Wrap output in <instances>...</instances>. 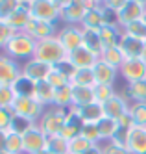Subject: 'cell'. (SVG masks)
Returning <instances> with one entry per match:
<instances>
[{"label": "cell", "instance_id": "cell-1", "mask_svg": "<svg viewBox=\"0 0 146 154\" xmlns=\"http://www.w3.org/2000/svg\"><path fill=\"white\" fill-rule=\"evenodd\" d=\"M35 47H37V41L33 39L30 34H26V32H15V35L9 39V43L6 45V48L2 52L7 54L9 58L24 63V61L33 58Z\"/></svg>", "mask_w": 146, "mask_h": 154}, {"label": "cell", "instance_id": "cell-2", "mask_svg": "<svg viewBox=\"0 0 146 154\" xmlns=\"http://www.w3.org/2000/svg\"><path fill=\"white\" fill-rule=\"evenodd\" d=\"M35 60H41L44 63L55 67L58 63H61L63 60H67V50L63 48L61 41L55 37H50V39H43V41H37V47H35V54H33Z\"/></svg>", "mask_w": 146, "mask_h": 154}, {"label": "cell", "instance_id": "cell-3", "mask_svg": "<svg viewBox=\"0 0 146 154\" xmlns=\"http://www.w3.org/2000/svg\"><path fill=\"white\" fill-rule=\"evenodd\" d=\"M67 115H69V109L48 106V108H44L41 119L37 121V126L44 132V136H46V137L59 136L61 130H63V126H65Z\"/></svg>", "mask_w": 146, "mask_h": 154}, {"label": "cell", "instance_id": "cell-4", "mask_svg": "<svg viewBox=\"0 0 146 154\" xmlns=\"http://www.w3.org/2000/svg\"><path fill=\"white\" fill-rule=\"evenodd\" d=\"M11 109H13V113L17 117L28 119V121L37 125V121L41 119V115L44 112V106H41L33 97H17Z\"/></svg>", "mask_w": 146, "mask_h": 154}, {"label": "cell", "instance_id": "cell-5", "mask_svg": "<svg viewBox=\"0 0 146 154\" xmlns=\"http://www.w3.org/2000/svg\"><path fill=\"white\" fill-rule=\"evenodd\" d=\"M30 13H31V19L43 20V23L58 24L61 20L59 8L55 6L52 0H33L30 4Z\"/></svg>", "mask_w": 146, "mask_h": 154}, {"label": "cell", "instance_id": "cell-6", "mask_svg": "<svg viewBox=\"0 0 146 154\" xmlns=\"http://www.w3.org/2000/svg\"><path fill=\"white\" fill-rule=\"evenodd\" d=\"M58 39L67 52H72L83 45V28L80 24H63L58 32Z\"/></svg>", "mask_w": 146, "mask_h": 154}, {"label": "cell", "instance_id": "cell-7", "mask_svg": "<svg viewBox=\"0 0 146 154\" xmlns=\"http://www.w3.org/2000/svg\"><path fill=\"white\" fill-rule=\"evenodd\" d=\"M22 74V63L0 52V85H13Z\"/></svg>", "mask_w": 146, "mask_h": 154}, {"label": "cell", "instance_id": "cell-8", "mask_svg": "<svg viewBox=\"0 0 146 154\" xmlns=\"http://www.w3.org/2000/svg\"><path fill=\"white\" fill-rule=\"evenodd\" d=\"M52 65L48 63H44L41 60H35V58H31L28 61L22 63V76H26V78H30L31 82H44L48 78V74L52 72Z\"/></svg>", "mask_w": 146, "mask_h": 154}, {"label": "cell", "instance_id": "cell-9", "mask_svg": "<svg viewBox=\"0 0 146 154\" xmlns=\"http://www.w3.org/2000/svg\"><path fill=\"white\" fill-rule=\"evenodd\" d=\"M118 74H120V78H124L126 84L144 80L146 78V63L141 58H137V60H126L124 63L120 65Z\"/></svg>", "mask_w": 146, "mask_h": 154}, {"label": "cell", "instance_id": "cell-10", "mask_svg": "<svg viewBox=\"0 0 146 154\" xmlns=\"http://www.w3.org/2000/svg\"><path fill=\"white\" fill-rule=\"evenodd\" d=\"M144 11H146V4H142L141 0H128L126 6L118 11V26L124 28L139 19H144Z\"/></svg>", "mask_w": 146, "mask_h": 154}, {"label": "cell", "instance_id": "cell-11", "mask_svg": "<svg viewBox=\"0 0 146 154\" xmlns=\"http://www.w3.org/2000/svg\"><path fill=\"white\" fill-rule=\"evenodd\" d=\"M22 143H24V154H37L46 149V136L37 125H33L26 134H22Z\"/></svg>", "mask_w": 146, "mask_h": 154}, {"label": "cell", "instance_id": "cell-12", "mask_svg": "<svg viewBox=\"0 0 146 154\" xmlns=\"http://www.w3.org/2000/svg\"><path fill=\"white\" fill-rule=\"evenodd\" d=\"M87 11L89 9L85 8L83 0H70L67 6H63L59 9V15H61V20L65 24H82Z\"/></svg>", "mask_w": 146, "mask_h": 154}, {"label": "cell", "instance_id": "cell-13", "mask_svg": "<svg viewBox=\"0 0 146 154\" xmlns=\"http://www.w3.org/2000/svg\"><path fill=\"white\" fill-rule=\"evenodd\" d=\"M124 145L130 154H146V128L133 126L128 130Z\"/></svg>", "mask_w": 146, "mask_h": 154}, {"label": "cell", "instance_id": "cell-14", "mask_svg": "<svg viewBox=\"0 0 146 154\" xmlns=\"http://www.w3.org/2000/svg\"><path fill=\"white\" fill-rule=\"evenodd\" d=\"M24 32H26V34H30L35 41H43V39H50V37L58 35L59 26L58 24H52V23H43V20L31 19Z\"/></svg>", "mask_w": 146, "mask_h": 154}, {"label": "cell", "instance_id": "cell-15", "mask_svg": "<svg viewBox=\"0 0 146 154\" xmlns=\"http://www.w3.org/2000/svg\"><path fill=\"white\" fill-rule=\"evenodd\" d=\"M67 60H69L76 69H93L94 63L100 60V56H96L94 52H91L89 48H85L82 45L80 48H76L72 52H67Z\"/></svg>", "mask_w": 146, "mask_h": 154}, {"label": "cell", "instance_id": "cell-16", "mask_svg": "<svg viewBox=\"0 0 146 154\" xmlns=\"http://www.w3.org/2000/svg\"><path fill=\"white\" fill-rule=\"evenodd\" d=\"M93 74H94V80L96 84H102V85H115L118 80V69L117 67H111L109 63H106L104 60H98L93 67Z\"/></svg>", "mask_w": 146, "mask_h": 154}, {"label": "cell", "instance_id": "cell-17", "mask_svg": "<svg viewBox=\"0 0 146 154\" xmlns=\"http://www.w3.org/2000/svg\"><path fill=\"white\" fill-rule=\"evenodd\" d=\"M118 48L120 52L124 54L126 60H137L142 56V50H144V41L133 37V35H128L122 32L120 35V41H118Z\"/></svg>", "mask_w": 146, "mask_h": 154}, {"label": "cell", "instance_id": "cell-18", "mask_svg": "<svg viewBox=\"0 0 146 154\" xmlns=\"http://www.w3.org/2000/svg\"><path fill=\"white\" fill-rule=\"evenodd\" d=\"M102 106H104V115H106V117L118 121L124 113H128V112H130V106H131V104H130L126 98L117 91V95H115V97H111L109 100H107V102H104Z\"/></svg>", "mask_w": 146, "mask_h": 154}, {"label": "cell", "instance_id": "cell-19", "mask_svg": "<svg viewBox=\"0 0 146 154\" xmlns=\"http://www.w3.org/2000/svg\"><path fill=\"white\" fill-rule=\"evenodd\" d=\"M118 93L124 97L130 104L146 102V78L144 80H139V82L126 84V87H124V89H120Z\"/></svg>", "mask_w": 146, "mask_h": 154}, {"label": "cell", "instance_id": "cell-20", "mask_svg": "<svg viewBox=\"0 0 146 154\" xmlns=\"http://www.w3.org/2000/svg\"><path fill=\"white\" fill-rule=\"evenodd\" d=\"M76 115L80 117L83 123H100L106 115H104V106L98 104V102H93V104H87L83 108H72Z\"/></svg>", "mask_w": 146, "mask_h": 154}, {"label": "cell", "instance_id": "cell-21", "mask_svg": "<svg viewBox=\"0 0 146 154\" xmlns=\"http://www.w3.org/2000/svg\"><path fill=\"white\" fill-rule=\"evenodd\" d=\"M82 126H83V121L76 115V112L70 108L69 109V115H67V121H65V126L61 130V137H65L67 141H70L74 139L76 136H80L82 134Z\"/></svg>", "mask_w": 146, "mask_h": 154}, {"label": "cell", "instance_id": "cell-22", "mask_svg": "<svg viewBox=\"0 0 146 154\" xmlns=\"http://www.w3.org/2000/svg\"><path fill=\"white\" fill-rule=\"evenodd\" d=\"M31 20V13H30V6H24V4H20L19 6V9L11 15L6 23L13 28L15 32H24L26 30V26H28V23Z\"/></svg>", "mask_w": 146, "mask_h": 154}, {"label": "cell", "instance_id": "cell-23", "mask_svg": "<svg viewBox=\"0 0 146 154\" xmlns=\"http://www.w3.org/2000/svg\"><path fill=\"white\" fill-rule=\"evenodd\" d=\"M93 102H96L94 100V89H93V87L72 85V108H83V106L93 104Z\"/></svg>", "mask_w": 146, "mask_h": 154}, {"label": "cell", "instance_id": "cell-24", "mask_svg": "<svg viewBox=\"0 0 146 154\" xmlns=\"http://www.w3.org/2000/svg\"><path fill=\"white\" fill-rule=\"evenodd\" d=\"M98 34H100L102 47L104 48H111V47H118V41H120V35H122V28L104 24L102 28L98 30Z\"/></svg>", "mask_w": 146, "mask_h": 154}, {"label": "cell", "instance_id": "cell-25", "mask_svg": "<svg viewBox=\"0 0 146 154\" xmlns=\"http://www.w3.org/2000/svg\"><path fill=\"white\" fill-rule=\"evenodd\" d=\"M52 106L63 108V109H70L72 108V85L70 84L61 85V87H55V89H54Z\"/></svg>", "mask_w": 146, "mask_h": 154}, {"label": "cell", "instance_id": "cell-26", "mask_svg": "<svg viewBox=\"0 0 146 154\" xmlns=\"http://www.w3.org/2000/svg\"><path fill=\"white\" fill-rule=\"evenodd\" d=\"M54 89L55 87H52L48 84V80H44V82H37L35 84V93H33V98L44 108H48L52 106V100H54Z\"/></svg>", "mask_w": 146, "mask_h": 154}, {"label": "cell", "instance_id": "cell-27", "mask_svg": "<svg viewBox=\"0 0 146 154\" xmlns=\"http://www.w3.org/2000/svg\"><path fill=\"white\" fill-rule=\"evenodd\" d=\"M83 47L89 48L91 52H94L96 56L104 52V47H102V41H100V34L98 30H87L83 28Z\"/></svg>", "mask_w": 146, "mask_h": 154}, {"label": "cell", "instance_id": "cell-28", "mask_svg": "<svg viewBox=\"0 0 146 154\" xmlns=\"http://www.w3.org/2000/svg\"><path fill=\"white\" fill-rule=\"evenodd\" d=\"M98 130H100V137H102V141H111V139H115L117 134H118V123L115 119L104 117L98 123Z\"/></svg>", "mask_w": 146, "mask_h": 154}, {"label": "cell", "instance_id": "cell-29", "mask_svg": "<svg viewBox=\"0 0 146 154\" xmlns=\"http://www.w3.org/2000/svg\"><path fill=\"white\" fill-rule=\"evenodd\" d=\"M13 87V91L17 97H33V93H35V82H31L30 78H26V76H19L17 82L11 85Z\"/></svg>", "mask_w": 146, "mask_h": 154}, {"label": "cell", "instance_id": "cell-30", "mask_svg": "<svg viewBox=\"0 0 146 154\" xmlns=\"http://www.w3.org/2000/svg\"><path fill=\"white\" fill-rule=\"evenodd\" d=\"M100 60H104L106 63H109V65H111V67H117V69H120V65L126 61L124 54L120 52V48H118V47L104 48V52L100 54Z\"/></svg>", "mask_w": 146, "mask_h": 154}, {"label": "cell", "instance_id": "cell-31", "mask_svg": "<svg viewBox=\"0 0 146 154\" xmlns=\"http://www.w3.org/2000/svg\"><path fill=\"white\" fill-rule=\"evenodd\" d=\"M72 85H82V87H94L96 80H94V74L93 69H78L70 80Z\"/></svg>", "mask_w": 146, "mask_h": 154}, {"label": "cell", "instance_id": "cell-32", "mask_svg": "<svg viewBox=\"0 0 146 154\" xmlns=\"http://www.w3.org/2000/svg\"><path fill=\"white\" fill-rule=\"evenodd\" d=\"M80 26L87 28V30H100L104 26V19H102V13H100V8L98 9H89Z\"/></svg>", "mask_w": 146, "mask_h": 154}, {"label": "cell", "instance_id": "cell-33", "mask_svg": "<svg viewBox=\"0 0 146 154\" xmlns=\"http://www.w3.org/2000/svg\"><path fill=\"white\" fill-rule=\"evenodd\" d=\"M94 147L96 145H93V143L89 139H85L83 136H76L74 139L69 141V154H85Z\"/></svg>", "mask_w": 146, "mask_h": 154}, {"label": "cell", "instance_id": "cell-34", "mask_svg": "<svg viewBox=\"0 0 146 154\" xmlns=\"http://www.w3.org/2000/svg\"><path fill=\"white\" fill-rule=\"evenodd\" d=\"M46 149L52 154H69V141L61 136L46 137Z\"/></svg>", "mask_w": 146, "mask_h": 154}, {"label": "cell", "instance_id": "cell-35", "mask_svg": "<svg viewBox=\"0 0 146 154\" xmlns=\"http://www.w3.org/2000/svg\"><path fill=\"white\" fill-rule=\"evenodd\" d=\"M6 152H7V154H24V143H22V136H20V134L7 132Z\"/></svg>", "mask_w": 146, "mask_h": 154}, {"label": "cell", "instance_id": "cell-36", "mask_svg": "<svg viewBox=\"0 0 146 154\" xmlns=\"http://www.w3.org/2000/svg\"><path fill=\"white\" fill-rule=\"evenodd\" d=\"M122 32L128 34V35L137 37L141 41H146V20L144 19H139V20H135V23L124 26V28H122Z\"/></svg>", "mask_w": 146, "mask_h": 154}, {"label": "cell", "instance_id": "cell-37", "mask_svg": "<svg viewBox=\"0 0 146 154\" xmlns=\"http://www.w3.org/2000/svg\"><path fill=\"white\" fill-rule=\"evenodd\" d=\"M94 100L98 104H104L107 102L111 97H115L117 95V87L115 85H102V84H96L94 87Z\"/></svg>", "mask_w": 146, "mask_h": 154}, {"label": "cell", "instance_id": "cell-38", "mask_svg": "<svg viewBox=\"0 0 146 154\" xmlns=\"http://www.w3.org/2000/svg\"><path fill=\"white\" fill-rule=\"evenodd\" d=\"M98 147H100V152H102V154H130L124 143H122V141H117V139L102 141Z\"/></svg>", "mask_w": 146, "mask_h": 154}, {"label": "cell", "instance_id": "cell-39", "mask_svg": "<svg viewBox=\"0 0 146 154\" xmlns=\"http://www.w3.org/2000/svg\"><path fill=\"white\" fill-rule=\"evenodd\" d=\"M85 139H89L93 145H100L102 137H100V130H98V123H83L82 126V134Z\"/></svg>", "mask_w": 146, "mask_h": 154}, {"label": "cell", "instance_id": "cell-40", "mask_svg": "<svg viewBox=\"0 0 146 154\" xmlns=\"http://www.w3.org/2000/svg\"><path fill=\"white\" fill-rule=\"evenodd\" d=\"M130 113L133 117L135 126H144L146 128V102H135L130 106Z\"/></svg>", "mask_w": 146, "mask_h": 154}, {"label": "cell", "instance_id": "cell-41", "mask_svg": "<svg viewBox=\"0 0 146 154\" xmlns=\"http://www.w3.org/2000/svg\"><path fill=\"white\" fill-rule=\"evenodd\" d=\"M19 6H20L19 0H0V20L6 23V20L19 9Z\"/></svg>", "mask_w": 146, "mask_h": 154}, {"label": "cell", "instance_id": "cell-42", "mask_svg": "<svg viewBox=\"0 0 146 154\" xmlns=\"http://www.w3.org/2000/svg\"><path fill=\"white\" fill-rule=\"evenodd\" d=\"M15 91L11 85H0V108H11L15 102Z\"/></svg>", "mask_w": 146, "mask_h": 154}, {"label": "cell", "instance_id": "cell-43", "mask_svg": "<svg viewBox=\"0 0 146 154\" xmlns=\"http://www.w3.org/2000/svg\"><path fill=\"white\" fill-rule=\"evenodd\" d=\"M35 125V123H31V121H28V119H22V117H17L15 115V119H13V123H11V126H9V130L7 132H15V134H26V132Z\"/></svg>", "mask_w": 146, "mask_h": 154}, {"label": "cell", "instance_id": "cell-44", "mask_svg": "<svg viewBox=\"0 0 146 154\" xmlns=\"http://www.w3.org/2000/svg\"><path fill=\"white\" fill-rule=\"evenodd\" d=\"M100 13H102L104 24H107V26H118V11H115V9H111L107 6H100Z\"/></svg>", "mask_w": 146, "mask_h": 154}, {"label": "cell", "instance_id": "cell-45", "mask_svg": "<svg viewBox=\"0 0 146 154\" xmlns=\"http://www.w3.org/2000/svg\"><path fill=\"white\" fill-rule=\"evenodd\" d=\"M15 35V30L11 28L7 23H2L0 20V52L6 48V45L9 43V39Z\"/></svg>", "mask_w": 146, "mask_h": 154}, {"label": "cell", "instance_id": "cell-46", "mask_svg": "<svg viewBox=\"0 0 146 154\" xmlns=\"http://www.w3.org/2000/svg\"><path fill=\"white\" fill-rule=\"evenodd\" d=\"M13 119H15V113H13L11 108H0V130H2V132L9 130Z\"/></svg>", "mask_w": 146, "mask_h": 154}, {"label": "cell", "instance_id": "cell-47", "mask_svg": "<svg viewBox=\"0 0 146 154\" xmlns=\"http://www.w3.org/2000/svg\"><path fill=\"white\" fill-rule=\"evenodd\" d=\"M48 84L52 85V87H61V85H67V84H70V80L69 78H67V76L63 74V72H59L58 69H52V72L48 74Z\"/></svg>", "mask_w": 146, "mask_h": 154}, {"label": "cell", "instance_id": "cell-48", "mask_svg": "<svg viewBox=\"0 0 146 154\" xmlns=\"http://www.w3.org/2000/svg\"><path fill=\"white\" fill-rule=\"evenodd\" d=\"M55 69H58L59 72H63L65 76H67V78H69V80H72V76H74V72L78 71L76 67H74V65L69 61V60H63L61 63H58V65H55Z\"/></svg>", "mask_w": 146, "mask_h": 154}, {"label": "cell", "instance_id": "cell-49", "mask_svg": "<svg viewBox=\"0 0 146 154\" xmlns=\"http://www.w3.org/2000/svg\"><path fill=\"white\" fill-rule=\"evenodd\" d=\"M126 2H128V0H104L102 6H107L111 9H115V11H120V9L126 6Z\"/></svg>", "mask_w": 146, "mask_h": 154}, {"label": "cell", "instance_id": "cell-50", "mask_svg": "<svg viewBox=\"0 0 146 154\" xmlns=\"http://www.w3.org/2000/svg\"><path fill=\"white\" fill-rule=\"evenodd\" d=\"M6 143H7V132L0 130V154H7L6 152Z\"/></svg>", "mask_w": 146, "mask_h": 154}, {"label": "cell", "instance_id": "cell-51", "mask_svg": "<svg viewBox=\"0 0 146 154\" xmlns=\"http://www.w3.org/2000/svg\"><path fill=\"white\" fill-rule=\"evenodd\" d=\"M52 2H54L55 6H58V8L61 9L63 6H67V4H69V2H70V0H52Z\"/></svg>", "mask_w": 146, "mask_h": 154}, {"label": "cell", "instance_id": "cell-52", "mask_svg": "<svg viewBox=\"0 0 146 154\" xmlns=\"http://www.w3.org/2000/svg\"><path fill=\"white\" fill-rule=\"evenodd\" d=\"M85 154H102V152H100V147L96 145L94 149H91V150H89V152H85Z\"/></svg>", "mask_w": 146, "mask_h": 154}, {"label": "cell", "instance_id": "cell-53", "mask_svg": "<svg viewBox=\"0 0 146 154\" xmlns=\"http://www.w3.org/2000/svg\"><path fill=\"white\" fill-rule=\"evenodd\" d=\"M141 60L146 63V41H144V50H142V56H141Z\"/></svg>", "mask_w": 146, "mask_h": 154}, {"label": "cell", "instance_id": "cell-54", "mask_svg": "<svg viewBox=\"0 0 146 154\" xmlns=\"http://www.w3.org/2000/svg\"><path fill=\"white\" fill-rule=\"evenodd\" d=\"M19 2H20V4H24V6H30L33 0H19Z\"/></svg>", "mask_w": 146, "mask_h": 154}, {"label": "cell", "instance_id": "cell-55", "mask_svg": "<svg viewBox=\"0 0 146 154\" xmlns=\"http://www.w3.org/2000/svg\"><path fill=\"white\" fill-rule=\"evenodd\" d=\"M37 154H52V152H50L48 149H43V150H41V152H37Z\"/></svg>", "mask_w": 146, "mask_h": 154}, {"label": "cell", "instance_id": "cell-56", "mask_svg": "<svg viewBox=\"0 0 146 154\" xmlns=\"http://www.w3.org/2000/svg\"><path fill=\"white\" fill-rule=\"evenodd\" d=\"M94 2H98L100 6H102V4H104V0H94Z\"/></svg>", "mask_w": 146, "mask_h": 154}, {"label": "cell", "instance_id": "cell-57", "mask_svg": "<svg viewBox=\"0 0 146 154\" xmlns=\"http://www.w3.org/2000/svg\"><path fill=\"white\" fill-rule=\"evenodd\" d=\"M141 2H142V4H146V0H141Z\"/></svg>", "mask_w": 146, "mask_h": 154}, {"label": "cell", "instance_id": "cell-58", "mask_svg": "<svg viewBox=\"0 0 146 154\" xmlns=\"http://www.w3.org/2000/svg\"><path fill=\"white\" fill-rule=\"evenodd\" d=\"M144 20H146V11H144Z\"/></svg>", "mask_w": 146, "mask_h": 154}]
</instances>
